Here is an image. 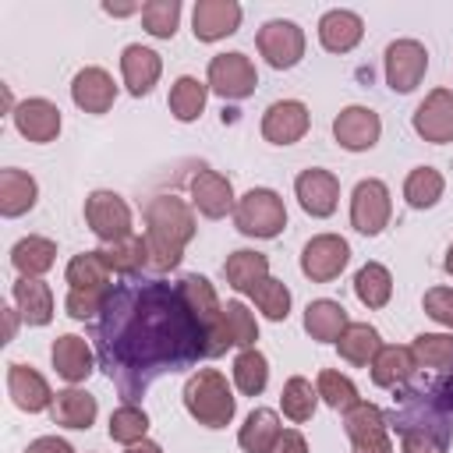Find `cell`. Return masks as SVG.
Masks as SVG:
<instances>
[{
    "instance_id": "24",
    "label": "cell",
    "mask_w": 453,
    "mask_h": 453,
    "mask_svg": "<svg viewBox=\"0 0 453 453\" xmlns=\"http://www.w3.org/2000/svg\"><path fill=\"white\" fill-rule=\"evenodd\" d=\"M365 35V21L354 14V11H326L322 21H319V39L329 53H350Z\"/></svg>"
},
{
    "instance_id": "29",
    "label": "cell",
    "mask_w": 453,
    "mask_h": 453,
    "mask_svg": "<svg viewBox=\"0 0 453 453\" xmlns=\"http://www.w3.org/2000/svg\"><path fill=\"white\" fill-rule=\"evenodd\" d=\"M368 368L375 386H400L418 372V357L411 347H382Z\"/></svg>"
},
{
    "instance_id": "47",
    "label": "cell",
    "mask_w": 453,
    "mask_h": 453,
    "mask_svg": "<svg viewBox=\"0 0 453 453\" xmlns=\"http://www.w3.org/2000/svg\"><path fill=\"white\" fill-rule=\"evenodd\" d=\"M113 301V290L110 287H81V290H67V311L74 319H92L99 311H106Z\"/></svg>"
},
{
    "instance_id": "18",
    "label": "cell",
    "mask_w": 453,
    "mask_h": 453,
    "mask_svg": "<svg viewBox=\"0 0 453 453\" xmlns=\"http://www.w3.org/2000/svg\"><path fill=\"white\" fill-rule=\"evenodd\" d=\"M71 99L85 113H106L117 99V85L103 67H81L71 81Z\"/></svg>"
},
{
    "instance_id": "16",
    "label": "cell",
    "mask_w": 453,
    "mask_h": 453,
    "mask_svg": "<svg viewBox=\"0 0 453 453\" xmlns=\"http://www.w3.org/2000/svg\"><path fill=\"white\" fill-rule=\"evenodd\" d=\"M294 191H297V202L308 216H333L336 212V202H340V180L329 173V170H301L297 180H294Z\"/></svg>"
},
{
    "instance_id": "13",
    "label": "cell",
    "mask_w": 453,
    "mask_h": 453,
    "mask_svg": "<svg viewBox=\"0 0 453 453\" xmlns=\"http://www.w3.org/2000/svg\"><path fill=\"white\" fill-rule=\"evenodd\" d=\"M333 134H336V142H340L347 152H365V149H372V145L379 142L382 120H379V113L368 110V106H347V110L336 113Z\"/></svg>"
},
{
    "instance_id": "4",
    "label": "cell",
    "mask_w": 453,
    "mask_h": 453,
    "mask_svg": "<svg viewBox=\"0 0 453 453\" xmlns=\"http://www.w3.org/2000/svg\"><path fill=\"white\" fill-rule=\"evenodd\" d=\"M234 223L241 234L248 237H276L283 226H287V209H283V198L269 188H251L237 205H234Z\"/></svg>"
},
{
    "instance_id": "3",
    "label": "cell",
    "mask_w": 453,
    "mask_h": 453,
    "mask_svg": "<svg viewBox=\"0 0 453 453\" xmlns=\"http://www.w3.org/2000/svg\"><path fill=\"white\" fill-rule=\"evenodd\" d=\"M184 407L188 414L205 428H226L234 418V393L216 368H198L184 386Z\"/></svg>"
},
{
    "instance_id": "44",
    "label": "cell",
    "mask_w": 453,
    "mask_h": 453,
    "mask_svg": "<svg viewBox=\"0 0 453 453\" xmlns=\"http://www.w3.org/2000/svg\"><path fill=\"white\" fill-rule=\"evenodd\" d=\"M315 400H319V389H311V382H308V379H301V375L287 379L283 396H280L283 414H287L290 421H308V418L315 414Z\"/></svg>"
},
{
    "instance_id": "31",
    "label": "cell",
    "mask_w": 453,
    "mask_h": 453,
    "mask_svg": "<svg viewBox=\"0 0 453 453\" xmlns=\"http://www.w3.org/2000/svg\"><path fill=\"white\" fill-rule=\"evenodd\" d=\"M336 350H340V357H343V361H350V365H372V361H375V354L382 350L379 329H375V326H368V322H350V326L340 333Z\"/></svg>"
},
{
    "instance_id": "11",
    "label": "cell",
    "mask_w": 453,
    "mask_h": 453,
    "mask_svg": "<svg viewBox=\"0 0 453 453\" xmlns=\"http://www.w3.org/2000/svg\"><path fill=\"white\" fill-rule=\"evenodd\" d=\"M389 212H393V202H389V188L375 177L368 180H357L354 195H350V223L354 230L375 237L382 234V226L389 223Z\"/></svg>"
},
{
    "instance_id": "48",
    "label": "cell",
    "mask_w": 453,
    "mask_h": 453,
    "mask_svg": "<svg viewBox=\"0 0 453 453\" xmlns=\"http://www.w3.org/2000/svg\"><path fill=\"white\" fill-rule=\"evenodd\" d=\"M425 311L428 319H435L439 326H449L453 329V287H432L425 290Z\"/></svg>"
},
{
    "instance_id": "46",
    "label": "cell",
    "mask_w": 453,
    "mask_h": 453,
    "mask_svg": "<svg viewBox=\"0 0 453 453\" xmlns=\"http://www.w3.org/2000/svg\"><path fill=\"white\" fill-rule=\"evenodd\" d=\"M319 396L333 407V411H350L361 396H357V389H354V382L347 379V375H340V372H333V368H326V372H319Z\"/></svg>"
},
{
    "instance_id": "52",
    "label": "cell",
    "mask_w": 453,
    "mask_h": 453,
    "mask_svg": "<svg viewBox=\"0 0 453 453\" xmlns=\"http://www.w3.org/2000/svg\"><path fill=\"white\" fill-rule=\"evenodd\" d=\"M354 453H393V442L382 432V435H372V439H357L354 442Z\"/></svg>"
},
{
    "instance_id": "17",
    "label": "cell",
    "mask_w": 453,
    "mask_h": 453,
    "mask_svg": "<svg viewBox=\"0 0 453 453\" xmlns=\"http://www.w3.org/2000/svg\"><path fill=\"white\" fill-rule=\"evenodd\" d=\"M177 294H180L184 308L191 311L195 326L202 329V336H209V333L219 326V315H223V304H219L212 283H209L205 276H198V273H188V276L177 283Z\"/></svg>"
},
{
    "instance_id": "27",
    "label": "cell",
    "mask_w": 453,
    "mask_h": 453,
    "mask_svg": "<svg viewBox=\"0 0 453 453\" xmlns=\"http://www.w3.org/2000/svg\"><path fill=\"white\" fill-rule=\"evenodd\" d=\"M39 198V188H35V177L18 170V166H7L0 170V212L4 216H21L35 205Z\"/></svg>"
},
{
    "instance_id": "23",
    "label": "cell",
    "mask_w": 453,
    "mask_h": 453,
    "mask_svg": "<svg viewBox=\"0 0 453 453\" xmlns=\"http://www.w3.org/2000/svg\"><path fill=\"white\" fill-rule=\"evenodd\" d=\"M53 368L60 379H67L71 386L74 382H85L92 375V347L85 343V336H74V333H64L53 340Z\"/></svg>"
},
{
    "instance_id": "12",
    "label": "cell",
    "mask_w": 453,
    "mask_h": 453,
    "mask_svg": "<svg viewBox=\"0 0 453 453\" xmlns=\"http://www.w3.org/2000/svg\"><path fill=\"white\" fill-rule=\"evenodd\" d=\"M308 124H311V113H308L304 103H297V99H280V103H273V106L265 110V117H262V134H265V142H273V145H294V142H301V138L308 134Z\"/></svg>"
},
{
    "instance_id": "21",
    "label": "cell",
    "mask_w": 453,
    "mask_h": 453,
    "mask_svg": "<svg viewBox=\"0 0 453 453\" xmlns=\"http://www.w3.org/2000/svg\"><path fill=\"white\" fill-rule=\"evenodd\" d=\"M159 71H163V64H159V53L156 50H149L142 42L124 46V53H120V74H124V85H127L131 96H149L152 85L159 81Z\"/></svg>"
},
{
    "instance_id": "42",
    "label": "cell",
    "mask_w": 453,
    "mask_h": 453,
    "mask_svg": "<svg viewBox=\"0 0 453 453\" xmlns=\"http://www.w3.org/2000/svg\"><path fill=\"white\" fill-rule=\"evenodd\" d=\"M418 368H453V336L446 333H421L411 343Z\"/></svg>"
},
{
    "instance_id": "37",
    "label": "cell",
    "mask_w": 453,
    "mask_h": 453,
    "mask_svg": "<svg viewBox=\"0 0 453 453\" xmlns=\"http://www.w3.org/2000/svg\"><path fill=\"white\" fill-rule=\"evenodd\" d=\"M442 188H446V180H442V173L435 166H414L407 173V180H403V198L414 209H428V205H435L442 198Z\"/></svg>"
},
{
    "instance_id": "1",
    "label": "cell",
    "mask_w": 453,
    "mask_h": 453,
    "mask_svg": "<svg viewBox=\"0 0 453 453\" xmlns=\"http://www.w3.org/2000/svg\"><path fill=\"white\" fill-rule=\"evenodd\" d=\"M205 354V336L195 326L177 290L149 287L138 294V304L124 315L117 340H110V357L145 368V365H173Z\"/></svg>"
},
{
    "instance_id": "6",
    "label": "cell",
    "mask_w": 453,
    "mask_h": 453,
    "mask_svg": "<svg viewBox=\"0 0 453 453\" xmlns=\"http://www.w3.org/2000/svg\"><path fill=\"white\" fill-rule=\"evenodd\" d=\"M350 262V244L340 234H319L304 244L301 251V273L311 283H329L336 280Z\"/></svg>"
},
{
    "instance_id": "7",
    "label": "cell",
    "mask_w": 453,
    "mask_h": 453,
    "mask_svg": "<svg viewBox=\"0 0 453 453\" xmlns=\"http://www.w3.org/2000/svg\"><path fill=\"white\" fill-rule=\"evenodd\" d=\"M258 340V322L255 315L248 311L244 301H226L223 304V315H219V326L205 336V357H216L223 354L226 347H255Z\"/></svg>"
},
{
    "instance_id": "20",
    "label": "cell",
    "mask_w": 453,
    "mask_h": 453,
    "mask_svg": "<svg viewBox=\"0 0 453 453\" xmlns=\"http://www.w3.org/2000/svg\"><path fill=\"white\" fill-rule=\"evenodd\" d=\"M7 393H11L14 407H21V411H28V414L53 407V393H50L46 379H42L35 368L18 365V361L7 365Z\"/></svg>"
},
{
    "instance_id": "2",
    "label": "cell",
    "mask_w": 453,
    "mask_h": 453,
    "mask_svg": "<svg viewBox=\"0 0 453 453\" xmlns=\"http://www.w3.org/2000/svg\"><path fill=\"white\" fill-rule=\"evenodd\" d=\"M191 237H195V212L184 198L156 195L145 205V244H149V265L156 273L173 269Z\"/></svg>"
},
{
    "instance_id": "32",
    "label": "cell",
    "mask_w": 453,
    "mask_h": 453,
    "mask_svg": "<svg viewBox=\"0 0 453 453\" xmlns=\"http://www.w3.org/2000/svg\"><path fill=\"white\" fill-rule=\"evenodd\" d=\"M96 396L85 393V389H60L53 396V421L64 425V428H88L96 421Z\"/></svg>"
},
{
    "instance_id": "56",
    "label": "cell",
    "mask_w": 453,
    "mask_h": 453,
    "mask_svg": "<svg viewBox=\"0 0 453 453\" xmlns=\"http://www.w3.org/2000/svg\"><path fill=\"white\" fill-rule=\"evenodd\" d=\"M446 273L453 276V244H449V251H446Z\"/></svg>"
},
{
    "instance_id": "10",
    "label": "cell",
    "mask_w": 453,
    "mask_h": 453,
    "mask_svg": "<svg viewBox=\"0 0 453 453\" xmlns=\"http://www.w3.org/2000/svg\"><path fill=\"white\" fill-rule=\"evenodd\" d=\"M258 85L255 64L244 53H219L209 60V88L223 99H248Z\"/></svg>"
},
{
    "instance_id": "26",
    "label": "cell",
    "mask_w": 453,
    "mask_h": 453,
    "mask_svg": "<svg viewBox=\"0 0 453 453\" xmlns=\"http://www.w3.org/2000/svg\"><path fill=\"white\" fill-rule=\"evenodd\" d=\"M347 326H350V319H347V308H343L340 301L322 297V301H311V304L304 308V329H308L311 340L336 343Z\"/></svg>"
},
{
    "instance_id": "35",
    "label": "cell",
    "mask_w": 453,
    "mask_h": 453,
    "mask_svg": "<svg viewBox=\"0 0 453 453\" xmlns=\"http://www.w3.org/2000/svg\"><path fill=\"white\" fill-rule=\"evenodd\" d=\"M354 294H357V301L365 308H382L393 297V276H389V269L379 265V262L361 265L357 276H354Z\"/></svg>"
},
{
    "instance_id": "50",
    "label": "cell",
    "mask_w": 453,
    "mask_h": 453,
    "mask_svg": "<svg viewBox=\"0 0 453 453\" xmlns=\"http://www.w3.org/2000/svg\"><path fill=\"white\" fill-rule=\"evenodd\" d=\"M273 453H308V442H304V435H301V432L287 428V432L280 435V442H276V449H273Z\"/></svg>"
},
{
    "instance_id": "34",
    "label": "cell",
    "mask_w": 453,
    "mask_h": 453,
    "mask_svg": "<svg viewBox=\"0 0 453 453\" xmlns=\"http://www.w3.org/2000/svg\"><path fill=\"white\" fill-rule=\"evenodd\" d=\"M99 255H103L106 269H110V273H120V276H134L142 265H149V244H145V237H138V234H131V237H124V241H117V244L99 248Z\"/></svg>"
},
{
    "instance_id": "57",
    "label": "cell",
    "mask_w": 453,
    "mask_h": 453,
    "mask_svg": "<svg viewBox=\"0 0 453 453\" xmlns=\"http://www.w3.org/2000/svg\"><path fill=\"white\" fill-rule=\"evenodd\" d=\"M442 393H446V403H453V379L442 386Z\"/></svg>"
},
{
    "instance_id": "19",
    "label": "cell",
    "mask_w": 453,
    "mask_h": 453,
    "mask_svg": "<svg viewBox=\"0 0 453 453\" xmlns=\"http://www.w3.org/2000/svg\"><path fill=\"white\" fill-rule=\"evenodd\" d=\"M191 202H195V209H198L202 216H209V219L226 216V212L234 209V188H230V177H223V173L202 166V170L191 177Z\"/></svg>"
},
{
    "instance_id": "38",
    "label": "cell",
    "mask_w": 453,
    "mask_h": 453,
    "mask_svg": "<svg viewBox=\"0 0 453 453\" xmlns=\"http://www.w3.org/2000/svg\"><path fill=\"white\" fill-rule=\"evenodd\" d=\"M234 382H237V389L244 396H258L265 389V382H269V361H265V354L255 350V347L241 350L234 357Z\"/></svg>"
},
{
    "instance_id": "14",
    "label": "cell",
    "mask_w": 453,
    "mask_h": 453,
    "mask_svg": "<svg viewBox=\"0 0 453 453\" xmlns=\"http://www.w3.org/2000/svg\"><path fill=\"white\" fill-rule=\"evenodd\" d=\"M414 131L435 145L453 142V92L449 88H435L421 99V106L414 110Z\"/></svg>"
},
{
    "instance_id": "55",
    "label": "cell",
    "mask_w": 453,
    "mask_h": 453,
    "mask_svg": "<svg viewBox=\"0 0 453 453\" xmlns=\"http://www.w3.org/2000/svg\"><path fill=\"white\" fill-rule=\"evenodd\" d=\"M14 336V311H7V340Z\"/></svg>"
},
{
    "instance_id": "22",
    "label": "cell",
    "mask_w": 453,
    "mask_h": 453,
    "mask_svg": "<svg viewBox=\"0 0 453 453\" xmlns=\"http://www.w3.org/2000/svg\"><path fill=\"white\" fill-rule=\"evenodd\" d=\"M14 124L28 142H53L60 134V110L50 99H25L14 106Z\"/></svg>"
},
{
    "instance_id": "33",
    "label": "cell",
    "mask_w": 453,
    "mask_h": 453,
    "mask_svg": "<svg viewBox=\"0 0 453 453\" xmlns=\"http://www.w3.org/2000/svg\"><path fill=\"white\" fill-rule=\"evenodd\" d=\"M223 273H226V283H230L234 290L251 294V287H255V283H262V280L269 276V258H265L262 251L241 248V251H234V255L226 258Z\"/></svg>"
},
{
    "instance_id": "5",
    "label": "cell",
    "mask_w": 453,
    "mask_h": 453,
    "mask_svg": "<svg viewBox=\"0 0 453 453\" xmlns=\"http://www.w3.org/2000/svg\"><path fill=\"white\" fill-rule=\"evenodd\" d=\"M85 219L103 244H117L131 237V209L117 191H92L85 198Z\"/></svg>"
},
{
    "instance_id": "25",
    "label": "cell",
    "mask_w": 453,
    "mask_h": 453,
    "mask_svg": "<svg viewBox=\"0 0 453 453\" xmlns=\"http://www.w3.org/2000/svg\"><path fill=\"white\" fill-rule=\"evenodd\" d=\"M280 435H283V428H280L276 411L258 407V411H251L244 418V425L237 432V442H241L244 453H273L276 442H280Z\"/></svg>"
},
{
    "instance_id": "40",
    "label": "cell",
    "mask_w": 453,
    "mask_h": 453,
    "mask_svg": "<svg viewBox=\"0 0 453 453\" xmlns=\"http://www.w3.org/2000/svg\"><path fill=\"white\" fill-rule=\"evenodd\" d=\"M145 432H149V414H145L142 407L124 403V407H117V411L110 414V439H113V442L134 446V442L145 439Z\"/></svg>"
},
{
    "instance_id": "36",
    "label": "cell",
    "mask_w": 453,
    "mask_h": 453,
    "mask_svg": "<svg viewBox=\"0 0 453 453\" xmlns=\"http://www.w3.org/2000/svg\"><path fill=\"white\" fill-rule=\"evenodd\" d=\"M205 96H209V85L205 81H198L191 74H180L173 81V88H170V113L188 124V120H195L205 110Z\"/></svg>"
},
{
    "instance_id": "39",
    "label": "cell",
    "mask_w": 453,
    "mask_h": 453,
    "mask_svg": "<svg viewBox=\"0 0 453 453\" xmlns=\"http://www.w3.org/2000/svg\"><path fill=\"white\" fill-rule=\"evenodd\" d=\"M67 283L71 290H81V287H110V269L103 262L99 251H81L67 262Z\"/></svg>"
},
{
    "instance_id": "43",
    "label": "cell",
    "mask_w": 453,
    "mask_h": 453,
    "mask_svg": "<svg viewBox=\"0 0 453 453\" xmlns=\"http://www.w3.org/2000/svg\"><path fill=\"white\" fill-rule=\"evenodd\" d=\"M177 21H180V4L177 0H149V4H142V25H145L149 35L173 39Z\"/></svg>"
},
{
    "instance_id": "41",
    "label": "cell",
    "mask_w": 453,
    "mask_h": 453,
    "mask_svg": "<svg viewBox=\"0 0 453 453\" xmlns=\"http://www.w3.org/2000/svg\"><path fill=\"white\" fill-rule=\"evenodd\" d=\"M343 432H347L350 442L372 439V435H382V432H386V418H382V411H379L375 403L357 400L350 411H343Z\"/></svg>"
},
{
    "instance_id": "9",
    "label": "cell",
    "mask_w": 453,
    "mask_h": 453,
    "mask_svg": "<svg viewBox=\"0 0 453 453\" xmlns=\"http://www.w3.org/2000/svg\"><path fill=\"white\" fill-rule=\"evenodd\" d=\"M428 71V50L418 39H396L386 46V81L393 92H414Z\"/></svg>"
},
{
    "instance_id": "28",
    "label": "cell",
    "mask_w": 453,
    "mask_h": 453,
    "mask_svg": "<svg viewBox=\"0 0 453 453\" xmlns=\"http://www.w3.org/2000/svg\"><path fill=\"white\" fill-rule=\"evenodd\" d=\"M14 304H18V311H21V319L28 326H46L53 319V294H50V287L42 280L21 276L14 283Z\"/></svg>"
},
{
    "instance_id": "15",
    "label": "cell",
    "mask_w": 453,
    "mask_h": 453,
    "mask_svg": "<svg viewBox=\"0 0 453 453\" xmlns=\"http://www.w3.org/2000/svg\"><path fill=\"white\" fill-rule=\"evenodd\" d=\"M241 25V4L234 0H198L191 14V32L198 42H216L234 35Z\"/></svg>"
},
{
    "instance_id": "53",
    "label": "cell",
    "mask_w": 453,
    "mask_h": 453,
    "mask_svg": "<svg viewBox=\"0 0 453 453\" xmlns=\"http://www.w3.org/2000/svg\"><path fill=\"white\" fill-rule=\"evenodd\" d=\"M127 453H163L152 439H142V442H134V446H127Z\"/></svg>"
},
{
    "instance_id": "45",
    "label": "cell",
    "mask_w": 453,
    "mask_h": 453,
    "mask_svg": "<svg viewBox=\"0 0 453 453\" xmlns=\"http://www.w3.org/2000/svg\"><path fill=\"white\" fill-rule=\"evenodd\" d=\"M251 297H255L258 311L265 319H273V322H280V319L290 315V290H287V283H280L273 276H265L262 283H255L251 287Z\"/></svg>"
},
{
    "instance_id": "8",
    "label": "cell",
    "mask_w": 453,
    "mask_h": 453,
    "mask_svg": "<svg viewBox=\"0 0 453 453\" xmlns=\"http://www.w3.org/2000/svg\"><path fill=\"white\" fill-rule=\"evenodd\" d=\"M255 42H258V53L269 60V67H276V71H287L304 57V32L287 18L265 21L258 28Z\"/></svg>"
},
{
    "instance_id": "49",
    "label": "cell",
    "mask_w": 453,
    "mask_h": 453,
    "mask_svg": "<svg viewBox=\"0 0 453 453\" xmlns=\"http://www.w3.org/2000/svg\"><path fill=\"white\" fill-rule=\"evenodd\" d=\"M25 453H74V449H71V442H67V439H57V435H42V439L28 442V446H25Z\"/></svg>"
},
{
    "instance_id": "51",
    "label": "cell",
    "mask_w": 453,
    "mask_h": 453,
    "mask_svg": "<svg viewBox=\"0 0 453 453\" xmlns=\"http://www.w3.org/2000/svg\"><path fill=\"white\" fill-rule=\"evenodd\" d=\"M403 453H442L428 435H421V432H407L403 435Z\"/></svg>"
},
{
    "instance_id": "54",
    "label": "cell",
    "mask_w": 453,
    "mask_h": 453,
    "mask_svg": "<svg viewBox=\"0 0 453 453\" xmlns=\"http://www.w3.org/2000/svg\"><path fill=\"white\" fill-rule=\"evenodd\" d=\"M103 11H106V14H134V11L142 14V7H134V4H131V7H120V4H103Z\"/></svg>"
},
{
    "instance_id": "30",
    "label": "cell",
    "mask_w": 453,
    "mask_h": 453,
    "mask_svg": "<svg viewBox=\"0 0 453 453\" xmlns=\"http://www.w3.org/2000/svg\"><path fill=\"white\" fill-rule=\"evenodd\" d=\"M11 262L21 276L28 280H39L53 262H57V244L50 237H21L14 248H11Z\"/></svg>"
}]
</instances>
